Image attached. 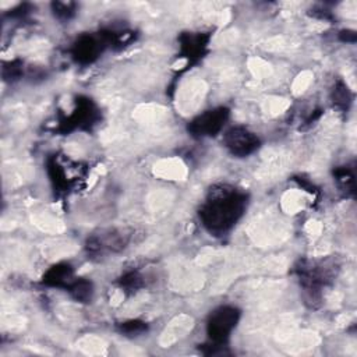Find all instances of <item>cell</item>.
<instances>
[{"label": "cell", "instance_id": "4", "mask_svg": "<svg viewBox=\"0 0 357 357\" xmlns=\"http://www.w3.org/2000/svg\"><path fill=\"white\" fill-rule=\"evenodd\" d=\"M226 117H227V112L225 109L209 110L202 116L197 117L191 123L190 128L197 135H213L222 128Z\"/></svg>", "mask_w": 357, "mask_h": 357}, {"label": "cell", "instance_id": "5", "mask_svg": "<svg viewBox=\"0 0 357 357\" xmlns=\"http://www.w3.org/2000/svg\"><path fill=\"white\" fill-rule=\"evenodd\" d=\"M98 43L92 38H82L75 45V56L78 60H92L98 53Z\"/></svg>", "mask_w": 357, "mask_h": 357}, {"label": "cell", "instance_id": "2", "mask_svg": "<svg viewBox=\"0 0 357 357\" xmlns=\"http://www.w3.org/2000/svg\"><path fill=\"white\" fill-rule=\"evenodd\" d=\"M238 318V312L234 308L223 307L215 311L211 315V321L208 324L209 335L216 342H223L229 337L231 329L234 328Z\"/></svg>", "mask_w": 357, "mask_h": 357}, {"label": "cell", "instance_id": "1", "mask_svg": "<svg viewBox=\"0 0 357 357\" xmlns=\"http://www.w3.org/2000/svg\"><path fill=\"white\" fill-rule=\"evenodd\" d=\"M244 208V198L233 190H219L206 202L201 212V218L211 230L225 231L229 229Z\"/></svg>", "mask_w": 357, "mask_h": 357}, {"label": "cell", "instance_id": "3", "mask_svg": "<svg viewBox=\"0 0 357 357\" xmlns=\"http://www.w3.org/2000/svg\"><path fill=\"white\" fill-rule=\"evenodd\" d=\"M226 146L231 153L245 156L258 148V138L243 127L231 128L225 137Z\"/></svg>", "mask_w": 357, "mask_h": 357}, {"label": "cell", "instance_id": "6", "mask_svg": "<svg viewBox=\"0 0 357 357\" xmlns=\"http://www.w3.org/2000/svg\"><path fill=\"white\" fill-rule=\"evenodd\" d=\"M71 275V271L68 266H54L46 278V282H52L53 284H61L63 282H66V279H68Z\"/></svg>", "mask_w": 357, "mask_h": 357}]
</instances>
